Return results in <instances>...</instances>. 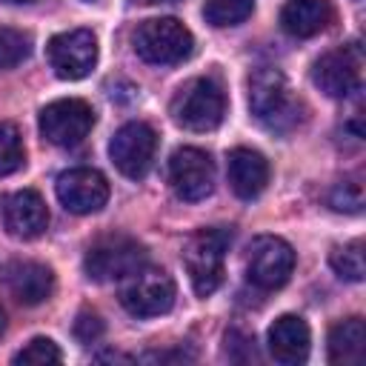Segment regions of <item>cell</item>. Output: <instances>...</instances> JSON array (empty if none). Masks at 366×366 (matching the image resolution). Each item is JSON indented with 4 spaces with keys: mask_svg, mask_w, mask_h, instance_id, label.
Instances as JSON below:
<instances>
[{
    "mask_svg": "<svg viewBox=\"0 0 366 366\" xmlns=\"http://www.w3.org/2000/svg\"><path fill=\"white\" fill-rule=\"evenodd\" d=\"M249 109L263 129L280 134L292 132L303 117V103L292 94L283 71L272 66H260L249 74Z\"/></svg>",
    "mask_w": 366,
    "mask_h": 366,
    "instance_id": "1",
    "label": "cell"
},
{
    "mask_svg": "<svg viewBox=\"0 0 366 366\" xmlns=\"http://www.w3.org/2000/svg\"><path fill=\"white\" fill-rule=\"evenodd\" d=\"M132 49L152 66H174L194 51V37L174 17H152L132 31Z\"/></svg>",
    "mask_w": 366,
    "mask_h": 366,
    "instance_id": "2",
    "label": "cell"
},
{
    "mask_svg": "<svg viewBox=\"0 0 366 366\" xmlns=\"http://www.w3.org/2000/svg\"><path fill=\"white\" fill-rule=\"evenodd\" d=\"M172 120L189 132H212L226 114V94L212 77H192L172 97Z\"/></svg>",
    "mask_w": 366,
    "mask_h": 366,
    "instance_id": "3",
    "label": "cell"
},
{
    "mask_svg": "<svg viewBox=\"0 0 366 366\" xmlns=\"http://www.w3.org/2000/svg\"><path fill=\"white\" fill-rule=\"evenodd\" d=\"M229 246H232V232L220 226L200 229L197 234L189 237L183 249V266L189 272L192 289L200 297H209L223 283V260H226Z\"/></svg>",
    "mask_w": 366,
    "mask_h": 366,
    "instance_id": "4",
    "label": "cell"
},
{
    "mask_svg": "<svg viewBox=\"0 0 366 366\" xmlns=\"http://www.w3.org/2000/svg\"><path fill=\"white\" fill-rule=\"evenodd\" d=\"M177 289L169 272L154 269V266H140L132 274L123 277L120 286V303L129 315L134 317H157L166 315L174 306Z\"/></svg>",
    "mask_w": 366,
    "mask_h": 366,
    "instance_id": "5",
    "label": "cell"
},
{
    "mask_svg": "<svg viewBox=\"0 0 366 366\" xmlns=\"http://www.w3.org/2000/svg\"><path fill=\"white\" fill-rule=\"evenodd\" d=\"M146 263V249L129 237V234H106L97 237L83 257V269L92 280L109 283V280H123L134 269Z\"/></svg>",
    "mask_w": 366,
    "mask_h": 366,
    "instance_id": "6",
    "label": "cell"
},
{
    "mask_svg": "<svg viewBox=\"0 0 366 366\" xmlns=\"http://www.w3.org/2000/svg\"><path fill=\"white\" fill-rule=\"evenodd\" d=\"M295 269V252L283 237L260 234L246 249V277L257 289H280Z\"/></svg>",
    "mask_w": 366,
    "mask_h": 366,
    "instance_id": "7",
    "label": "cell"
},
{
    "mask_svg": "<svg viewBox=\"0 0 366 366\" xmlns=\"http://www.w3.org/2000/svg\"><path fill=\"white\" fill-rule=\"evenodd\" d=\"M92 126H94V109L80 97L54 100V103L43 106V112H40L43 140H49L51 146H60V149L83 143V137L92 132Z\"/></svg>",
    "mask_w": 366,
    "mask_h": 366,
    "instance_id": "8",
    "label": "cell"
},
{
    "mask_svg": "<svg viewBox=\"0 0 366 366\" xmlns=\"http://www.w3.org/2000/svg\"><path fill=\"white\" fill-rule=\"evenodd\" d=\"M154 152H157V134L143 120H132V123L120 126L109 143L112 163L117 166L120 174H126L132 180H140L152 169Z\"/></svg>",
    "mask_w": 366,
    "mask_h": 366,
    "instance_id": "9",
    "label": "cell"
},
{
    "mask_svg": "<svg viewBox=\"0 0 366 366\" xmlns=\"http://www.w3.org/2000/svg\"><path fill=\"white\" fill-rule=\"evenodd\" d=\"M169 183L180 200L197 203L209 197L214 189V163L209 152L194 146L174 149L169 157Z\"/></svg>",
    "mask_w": 366,
    "mask_h": 366,
    "instance_id": "10",
    "label": "cell"
},
{
    "mask_svg": "<svg viewBox=\"0 0 366 366\" xmlns=\"http://www.w3.org/2000/svg\"><path fill=\"white\" fill-rule=\"evenodd\" d=\"M49 66L63 80H80L86 77L97 63V37L89 29H71L60 31L46 46Z\"/></svg>",
    "mask_w": 366,
    "mask_h": 366,
    "instance_id": "11",
    "label": "cell"
},
{
    "mask_svg": "<svg viewBox=\"0 0 366 366\" xmlns=\"http://www.w3.org/2000/svg\"><path fill=\"white\" fill-rule=\"evenodd\" d=\"M360 69H363L360 49L343 46V49H332L315 60L312 80L329 97H349L352 92L360 89Z\"/></svg>",
    "mask_w": 366,
    "mask_h": 366,
    "instance_id": "12",
    "label": "cell"
},
{
    "mask_svg": "<svg viewBox=\"0 0 366 366\" xmlns=\"http://www.w3.org/2000/svg\"><path fill=\"white\" fill-rule=\"evenodd\" d=\"M57 200L74 214L100 212L109 200V183L97 169H69L57 177Z\"/></svg>",
    "mask_w": 366,
    "mask_h": 366,
    "instance_id": "13",
    "label": "cell"
},
{
    "mask_svg": "<svg viewBox=\"0 0 366 366\" xmlns=\"http://www.w3.org/2000/svg\"><path fill=\"white\" fill-rule=\"evenodd\" d=\"M0 283L23 306H37L54 292V272L37 260H9L0 266Z\"/></svg>",
    "mask_w": 366,
    "mask_h": 366,
    "instance_id": "14",
    "label": "cell"
},
{
    "mask_svg": "<svg viewBox=\"0 0 366 366\" xmlns=\"http://www.w3.org/2000/svg\"><path fill=\"white\" fill-rule=\"evenodd\" d=\"M3 226L11 237L31 240L40 237L49 226V209L40 192L34 189H20L3 197Z\"/></svg>",
    "mask_w": 366,
    "mask_h": 366,
    "instance_id": "15",
    "label": "cell"
},
{
    "mask_svg": "<svg viewBox=\"0 0 366 366\" xmlns=\"http://www.w3.org/2000/svg\"><path fill=\"white\" fill-rule=\"evenodd\" d=\"M312 332L303 317L297 315H280L269 326V355L283 366H297L309 357Z\"/></svg>",
    "mask_w": 366,
    "mask_h": 366,
    "instance_id": "16",
    "label": "cell"
},
{
    "mask_svg": "<svg viewBox=\"0 0 366 366\" xmlns=\"http://www.w3.org/2000/svg\"><path fill=\"white\" fill-rule=\"evenodd\" d=\"M226 174H229V186L237 197L252 200L257 197L266 183H269V163L260 152L254 149H232L229 152V163H226Z\"/></svg>",
    "mask_w": 366,
    "mask_h": 366,
    "instance_id": "17",
    "label": "cell"
},
{
    "mask_svg": "<svg viewBox=\"0 0 366 366\" xmlns=\"http://www.w3.org/2000/svg\"><path fill=\"white\" fill-rule=\"evenodd\" d=\"M335 20L329 0H286L280 9V26L292 37H315Z\"/></svg>",
    "mask_w": 366,
    "mask_h": 366,
    "instance_id": "18",
    "label": "cell"
},
{
    "mask_svg": "<svg viewBox=\"0 0 366 366\" xmlns=\"http://www.w3.org/2000/svg\"><path fill=\"white\" fill-rule=\"evenodd\" d=\"M366 352V329L360 317H349L332 326L329 332V360L343 363V366H357L363 363Z\"/></svg>",
    "mask_w": 366,
    "mask_h": 366,
    "instance_id": "19",
    "label": "cell"
},
{
    "mask_svg": "<svg viewBox=\"0 0 366 366\" xmlns=\"http://www.w3.org/2000/svg\"><path fill=\"white\" fill-rule=\"evenodd\" d=\"M252 11H254V0H206V6H203V17L214 29L237 26Z\"/></svg>",
    "mask_w": 366,
    "mask_h": 366,
    "instance_id": "20",
    "label": "cell"
},
{
    "mask_svg": "<svg viewBox=\"0 0 366 366\" xmlns=\"http://www.w3.org/2000/svg\"><path fill=\"white\" fill-rule=\"evenodd\" d=\"M329 263L332 269L343 277V280H363L366 274V257H363V243L360 240H352V243H343V246H335L332 254H329Z\"/></svg>",
    "mask_w": 366,
    "mask_h": 366,
    "instance_id": "21",
    "label": "cell"
},
{
    "mask_svg": "<svg viewBox=\"0 0 366 366\" xmlns=\"http://www.w3.org/2000/svg\"><path fill=\"white\" fill-rule=\"evenodd\" d=\"M26 163V149L14 123H0V177L17 172Z\"/></svg>",
    "mask_w": 366,
    "mask_h": 366,
    "instance_id": "22",
    "label": "cell"
},
{
    "mask_svg": "<svg viewBox=\"0 0 366 366\" xmlns=\"http://www.w3.org/2000/svg\"><path fill=\"white\" fill-rule=\"evenodd\" d=\"M31 54V37L17 29H0V69H14Z\"/></svg>",
    "mask_w": 366,
    "mask_h": 366,
    "instance_id": "23",
    "label": "cell"
},
{
    "mask_svg": "<svg viewBox=\"0 0 366 366\" xmlns=\"http://www.w3.org/2000/svg\"><path fill=\"white\" fill-rule=\"evenodd\" d=\"M329 203H332V209H337V212L357 214V212L363 209V183H360L357 177L337 183V186L332 189V194H329Z\"/></svg>",
    "mask_w": 366,
    "mask_h": 366,
    "instance_id": "24",
    "label": "cell"
},
{
    "mask_svg": "<svg viewBox=\"0 0 366 366\" xmlns=\"http://www.w3.org/2000/svg\"><path fill=\"white\" fill-rule=\"evenodd\" d=\"M60 360H63V352L49 337H34L14 355V363H60Z\"/></svg>",
    "mask_w": 366,
    "mask_h": 366,
    "instance_id": "25",
    "label": "cell"
},
{
    "mask_svg": "<svg viewBox=\"0 0 366 366\" xmlns=\"http://www.w3.org/2000/svg\"><path fill=\"white\" fill-rule=\"evenodd\" d=\"M74 335L80 343H94L103 335V320L94 312H80L74 320Z\"/></svg>",
    "mask_w": 366,
    "mask_h": 366,
    "instance_id": "26",
    "label": "cell"
},
{
    "mask_svg": "<svg viewBox=\"0 0 366 366\" xmlns=\"http://www.w3.org/2000/svg\"><path fill=\"white\" fill-rule=\"evenodd\" d=\"M134 3H143V6H154V3H177V0H134Z\"/></svg>",
    "mask_w": 366,
    "mask_h": 366,
    "instance_id": "27",
    "label": "cell"
},
{
    "mask_svg": "<svg viewBox=\"0 0 366 366\" xmlns=\"http://www.w3.org/2000/svg\"><path fill=\"white\" fill-rule=\"evenodd\" d=\"M6 332V315H3V309H0V335Z\"/></svg>",
    "mask_w": 366,
    "mask_h": 366,
    "instance_id": "28",
    "label": "cell"
},
{
    "mask_svg": "<svg viewBox=\"0 0 366 366\" xmlns=\"http://www.w3.org/2000/svg\"><path fill=\"white\" fill-rule=\"evenodd\" d=\"M9 3H31V0H9Z\"/></svg>",
    "mask_w": 366,
    "mask_h": 366,
    "instance_id": "29",
    "label": "cell"
}]
</instances>
